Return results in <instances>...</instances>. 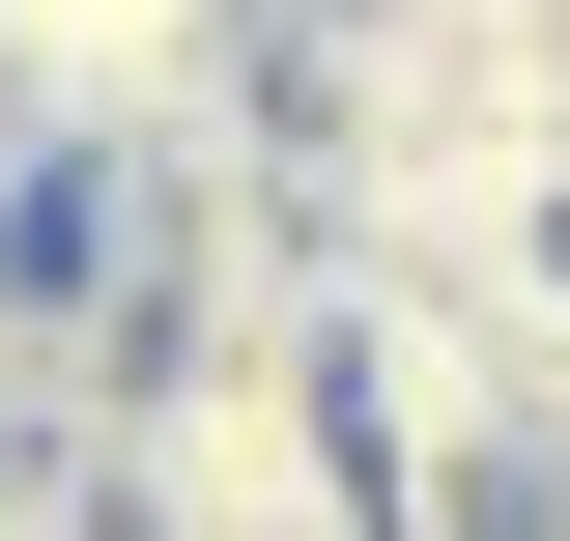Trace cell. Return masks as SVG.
Wrapping results in <instances>:
<instances>
[{"label":"cell","instance_id":"obj_1","mask_svg":"<svg viewBox=\"0 0 570 541\" xmlns=\"http://www.w3.org/2000/svg\"><path fill=\"white\" fill-rule=\"evenodd\" d=\"M115 541H371V456H343V371L314 342H171L86 456Z\"/></svg>","mask_w":570,"mask_h":541},{"label":"cell","instance_id":"obj_2","mask_svg":"<svg viewBox=\"0 0 570 541\" xmlns=\"http://www.w3.org/2000/svg\"><path fill=\"white\" fill-rule=\"evenodd\" d=\"M0 115H29V171L200 142V115H257V29L228 0H0Z\"/></svg>","mask_w":570,"mask_h":541},{"label":"cell","instance_id":"obj_4","mask_svg":"<svg viewBox=\"0 0 570 541\" xmlns=\"http://www.w3.org/2000/svg\"><path fill=\"white\" fill-rule=\"evenodd\" d=\"M513 541H570V484H542V513H513Z\"/></svg>","mask_w":570,"mask_h":541},{"label":"cell","instance_id":"obj_3","mask_svg":"<svg viewBox=\"0 0 570 541\" xmlns=\"http://www.w3.org/2000/svg\"><path fill=\"white\" fill-rule=\"evenodd\" d=\"M0 228H29V115H0Z\"/></svg>","mask_w":570,"mask_h":541}]
</instances>
